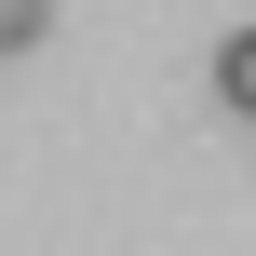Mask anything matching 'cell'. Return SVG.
Returning a JSON list of instances; mask_svg holds the SVG:
<instances>
[{
    "instance_id": "7a4b0ae2",
    "label": "cell",
    "mask_w": 256,
    "mask_h": 256,
    "mask_svg": "<svg viewBox=\"0 0 256 256\" xmlns=\"http://www.w3.org/2000/svg\"><path fill=\"white\" fill-rule=\"evenodd\" d=\"M40 27H54V0H0V54H40Z\"/></svg>"
},
{
    "instance_id": "6da1fadb",
    "label": "cell",
    "mask_w": 256,
    "mask_h": 256,
    "mask_svg": "<svg viewBox=\"0 0 256 256\" xmlns=\"http://www.w3.org/2000/svg\"><path fill=\"white\" fill-rule=\"evenodd\" d=\"M216 108H230V122H256V27H230V40H216Z\"/></svg>"
}]
</instances>
